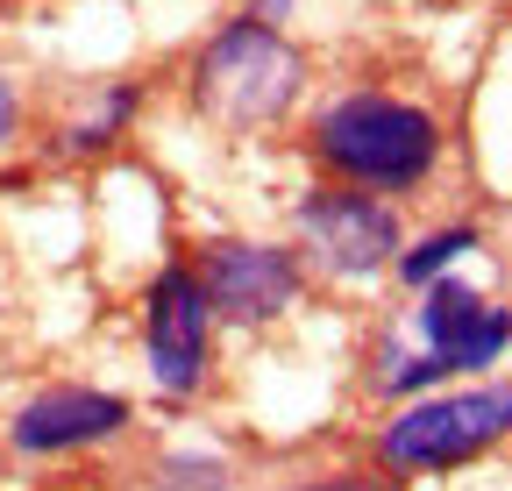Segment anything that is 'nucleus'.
<instances>
[{
  "mask_svg": "<svg viewBox=\"0 0 512 491\" xmlns=\"http://www.w3.org/2000/svg\"><path fill=\"white\" fill-rule=\"evenodd\" d=\"M185 257L200 271V292L228 335H271L313 299V271L285 235L221 228V235H200Z\"/></svg>",
  "mask_w": 512,
  "mask_h": 491,
  "instance_id": "39448f33",
  "label": "nucleus"
},
{
  "mask_svg": "<svg viewBox=\"0 0 512 491\" xmlns=\"http://www.w3.org/2000/svg\"><path fill=\"white\" fill-rule=\"evenodd\" d=\"M143 107H150V79H136V72L79 86L72 100L57 107L50 136H43L50 164H100V157L128 150V136L143 129Z\"/></svg>",
  "mask_w": 512,
  "mask_h": 491,
  "instance_id": "1a4fd4ad",
  "label": "nucleus"
},
{
  "mask_svg": "<svg viewBox=\"0 0 512 491\" xmlns=\"http://www.w3.org/2000/svg\"><path fill=\"white\" fill-rule=\"evenodd\" d=\"M477 250H484V228H477V221L420 228V235H406V250H399V264H392V285H399V292H427L434 278H456Z\"/></svg>",
  "mask_w": 512,
  "mask_h": 491,
  "instance_id": "9d476101",
  "label": "nucleus"
},
{
  "mask_svg": "<svg viewBox=\"0 0 512 491\" xmlns=\"http://www.w3.org/2000/svg\"><path fill=\"white\" fill-rule=\"evenodd\" d=\"M0 15H8V0H0Z\"/></svg>",
  "mask_w": 512,
  "mask_h": 491,
  "instance_id": "4468645a",
  "label": "nucleus"
},
{
  "mask_svg": "<svg viewBox=\"0 0 512 491\" xmlns=\"http://www.w3.org/2000/svg\"><path fill=\"white\" fill-rule=\"evenodd\" d=\"M498 442H512V378H463L384 413L370 463L392 484H406V477H448L463 463H484Z\"/></svg>",
  "mask_w": 512,
  "mask_h": 491,
  "instance_id": "7ed1b4c3",
  "label": "nucleus"
},
{
  "mask_svg": "<svg viewBox=\"0 0 512 491\" xmlns=\"http://www.w3.org/2000/svg\"><path fill=\"white\" fill-rule=\"evenodd\" d=\"M136 427V399L114 385H86V378H57L36 385L29 399H15V413L0 420V435L22 463H64V456H93L128 442Z\"/></svg>",
  "mask_w": 512,
  "mask_h": 491,
  "instance_id": "0eeeda50",
  "label": "nucleus"
},
{
  "mask_svg": "<svg viewBox=\"0 0 512 491\" xmlns=\"http://www.w3.org/2000/svg\"><path fill=\"white\" fill-rule=\"evenodd\" d=\"M278 491H399L377 463H342V470H313V477H292Z\"/></svg>",
  "mask_w": 512,
  "mask_h": 491,
  "instance_id": "f8f14e48",
  "label": "nucleus"
},
{
  "mask_svg": "<svg viewBox=\"0 0 512 491\" xmlns=\"http://www.w3.org/2000/svg\"><path fill=\"white\" fill-rule=\"evenodd\" d=\"M285 242L306 257L313 285H342V292H370L392 278L399 250H406V207L335 186V178H306L285 214Z\"/></svg>",
  "mask_w": 512,
  "mask_h": 491,
  "instance_id": "20e7f679",
  "label": "nucleus"
},
{
  "mask_svg": "<svg viewBox=\"0 0 512 491\" xmlns=\"http://www.w3.org/2000/svg\"><path fill=\"white\" fill-rule=\"evenodd\" d=\"M413 342L448 371V385L491 378L512 356V306L491 299L484 285H470L463 271L434 278L427 292H413Z\"/></svg>",
  "mask_w": 512,
  "mask_h": 491,
  "instance_id": "6e6552de",
  "label": "nucleus"
},
{
  "mask_svg": "<svg viewBox=\"0 0 512 491\" xmlns=\"http://www.w3.org/2000/svg\"><path fill=\"white\" fill-rule=\"evenodd\" d=\"M178 93H185V114L200 121L207 136L256 143V136H278L292 114H306L313 57L264 8H235L192 43L185 72H178Z\"/></svg>",
  "mask_w": 512,
  "mask_h": 491,
  "instance_id": "f03ea898",
  "label": "nucleus"
},
{
  "mask_svg": "<svg viewBox=\"0 0 512 491\" xmlns=\"http://www.w3.org/2000/svg\"><path fill=\"white\" fill-rule=\"evenodd\" d=\"M136 328H143V378L164 406H200L214 392V371H221V321L200 292V271L192 257H164L143 292H136Z\"/></svg>",
  "mask_w": 512,
  "mask_h": 491,
  "instance_id": "423d86ee",
  "label": "nucleus"
},
{
  "mask_svg": "<svg viewBox=\"0 0 512 491\" xmlns=\"http://www.w3.org/2000/svg\"><path fill=\"white\" fill-rule=\"evenodd\" d=\"M235 470L207 449H164L157 456V491H228Z\"/></svg>",
  "mask_w": 512,
  "mask_h": 491,
  "instance_id": "9b49d317",
  "label": "nucleus"
},
{
  "mask_svg": "<svg viewBox=\"0 0 512 491\" xmlns=\"http://www.w3.org/2000/svg\"><path fill=\"white\" fill-rule=\"evenodd\" d=\"M22 136H29V93H22V79L8 65H0V164L22 150Z\"/></svg>",
  "mask_w": 512,
  "mask_h": 491,
  "instance_id": "ddd939ff",
  "label": "nucleus"
},
{
  "mask_svg": "<svg viewBox=\"0 0 512 491\" xmlns=\"http://www.w3.org/2000/svg\"><path fill=\"white\" fill-rule=\"evenodd\" d=\"M299 157L313 164V178H335V186L406 207L448 164V121L420 93L335 86L299 114Z\"/></svg>",
  "mask_w": 512,
  "mask_h": 491,
  "instance_id": "f257e3e1",
  "label": "nucleus"
}]
</instances>
